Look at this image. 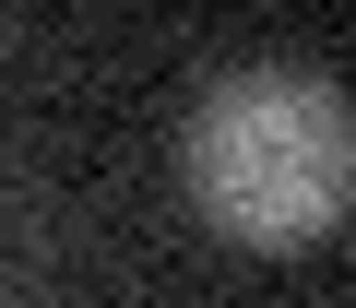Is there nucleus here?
Masks as SVG:
<instances>
[{
    "label": "nucleus",
    "instance_id": "obj_1",
    "mask_svg": "<svg viewBox=\"0 0 356 308\" xmlns=\"http://www.w3.org/2000/svg\"><path fill=\"white\" fill-rule=\"evenodd\" d=\"M191 202L250 249H309L356 202V107L332 71H226L178 130Z\"/></svg>",
    "mask_w": 356,
    "mask_h": 308
}]
</instances>
